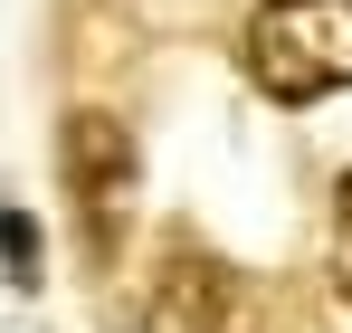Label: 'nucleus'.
Here are the masks:
<instances>
[{
	"instance_id": "obj_3",
	"label": "nucleus",
	"mask_w": 352,
	"mask_h": 333,
	"mask_svg": "<svg viewBox=\"0 0 352 333\" xmlns=\"http://www.w3.org/2000/svg\"><path fill=\"white\" fill-rule=\"evenodd\" d=\"M58 171L67 200H76V228H86V257L115 267L124 248V210H133V181H143V153H133V124L105 105H76L58 124Z\"/></svg>"
},
{
	"instance_id": "obj_5",
	"label": "nucleus",
	"mask_w": 352,
	"mask_h": 333,
	"mask_svg": "<svg viewBox=\"0 0 352 333\" xmlns=\"http://www.w3.org/2000/svg\"><path fill=\"white\" fill-rule=\"evenodd\" d=\"M333 295L352 305V171H343V191H333Z\"/></svg>"
},
{
	"instance_id": "obj_1",
	"label": "nucleus",
	"mask_w": 352,
	"mask_h": 333,
	"mask_svg": "<svg viewBox=\"0 0 352 333\" xmlns=\"http://www.w3.org/2000/svg\"><path fill=\"white\" fill-rule=\"evenodd\" d=\"M238 67L267 105L352 96V0H257L238 29Z\"/></svg>"
},
{
	"instance_id": "obj_2",
	"label": "nucleus",
	"mask_w": 352,
	"mask_h": 333,
	"mask_svg": "<svg viewBox=\"0 0 352 333\" xmlns=\"http://www.w3.org/2000/svg\"><path fill=\"white\" fill-rule=\"evenodd\" d=\"M133 333H257V286L229 257H210L190 228H172L153 248V267H143Z\"/></svg>"
},
{
	"instance_id": "obj_4",
	"label": "nucleus",
	"mask_w": 352,
	"mask_h": 333,
	"mask_svg": "<svg viewBox=\"0 0 352 333\" xmlns=\"http://www.w3.org/2000/svg\"><path fill=\"white\" fill-rule=\"evenodd\" d=\"M0 267H10V286H38V219L29 210H0Z\"/></svg>"
}]
</instances>
